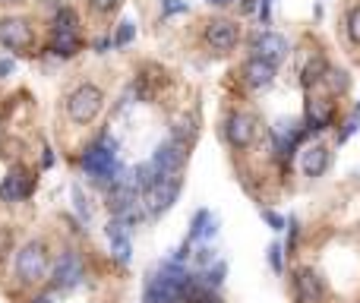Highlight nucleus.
Wrapping results in <instances>:
<instances>
[{
    "instance_id": "cd10ccee",
    "label": "nucleus",
    "mask_w": 360,
    "mask_h": 303,
    "mask_svg": "<svg viewBox=\"0 0 360 303\" xmlns=\"http://www.w3.org/2000/svg\"><path fill=\"white\" fill-rule=\"evenodd\" d=\"M196 262H199V269H209L212 262H218L215 250H212V247H199L196 250Z\"/></svg>"
},
{
    "instance_id": "f257e3e1",
    "label": "nucleus",
    "mask_w": 360,
    "mask_h": 303,
    "mask_svg": "<svg viewBox=\"0 0 360 303\" xmlns=\"http://www.w3.org/2000/svg\"><path fill=\"white\" fill-rule=\"evenodd\" d=\"M82 171L89 174V177L95 180V183L108 186L111 190L114 183H117L120 177H124V171H120V161H117V143H114L111 136H101L98 143H92L86 152H82L79 158Z\"/></svg>"
},
{
    "instance_id": "6ab92c4d",
    "label": "nucleus",
    "mask_w": 360,
    "mask_h": 303,
    "mask_svg": "<svg viewBox=\"0 0 360 303\" xmlns=\"http://www.w3.org/2000/svg\"><path fill=\"white\" fill-rule=\"evenodd\" d=\"M76 25H79V16L70 6H60L54 13V35H76Z\"/></svg>"
},
{
    "instance_id": "1a4fd4ad",
    "label": "nucleus",
    "mask_w": 360,
    "mask_h": 303,
    "mask_svg": "<svg viewBox=\"0 0 360 303\" xmlns=\"http://www.w3.org/2000/svg\"><path fill=\"white\" fill-rule=\"evenodd\" d=\"M86 278V266H82V256L73 253V250H67V253H60V259H57L54 266V288H60V291H70V288H76L79 281Z\"/></svg>"
},
{
    "instance_id": "2f4dec72",
    "label": "nucleus",
    "mask_w": 360,
    "mask_h": 303,
    "mask_svg": "<svg viewBox=\"0 0 360 303\" xmlns=\"http://www.w3.org/2000/svg\"><path fill=\"white\" fill-rule=\"evenodd\" d=\"M92 4V10H98V13H114L120 6V0H89Z\"/></svg>"
},
{
    "instance_id": "f03ea898",
    "label": "nucleus",
    "mask_w": 360,
    "mask_h": 303,
    "mask_svg": "<svg viewBox=\"0 0 360 303\" xmlns=\"http://www.w3.org/2000/svg\"><path fill=\"white\" fill-rule=\"evenodd\" d=\"M16 275L25 285H35V281H41L48 275V247L41 240L25 243L16 253Z\"/></svg>"
},
{
    "instance_id": "4be33fe9",
    "label": "nucleus",
    "mask_w": 360,
    "mask_h": 303,
    "mask_svg": "<svg viewBox=\"0 0 360 303\" xmlns=\"http://www.w3.org/2000/svg\"><path fill=\"white\" fill-rule=\"evenodd\" d=\"M133 35H136V25H133L130 19H124V22L117 25V35H114V44H117V48H124V44H130V41H133Z\"/></svg>"
},
{
    "instance_id": "9b49d317",
    "label": "nucleus",
    "mask_w": 360,
    "mask_h": 303,
    "mask_svg": "<svg viewBox=\"0 0 360 303\" xmlns=\"http://www.w3.org/2000/svg\"><path fill=\"white\" fill-rule=\"evenodd\" d=\"M285 54H288V38L278 35V32H259L253 38V57H262V60L278 67V60Z\"/></svg>"
},
{
    "instance_id": "f704fd0d",
    "label": "nucleus",
    "mask_w": 360,
    "mask_h": 303,
    "mask_svg": "<svg viewBox=\"0 0 360 303\" xmlns=\"http://www.w3.org/2000/svg\"><path fill=\"white\" fill-rule=\"evenodd\" d=\"M209 4H215V6H228V4H234V0H209Z\"/></svg>"
},
{
    "instance_id": "473e14b6",
    "label": "nucleus",
    "mask_w": 360,
    "mask_h": 303,
    "mask_svg": "<svg viewBox=\"0 0 360 303\" xmlns=\"http://www.w3.org/2000/svg\"><path fill=\"white\" fill-rule=\"evenodd\" d=\"M259 19H262V25H269V19H272V0H259Z\"/></svg>"
},
{
    "instance_id": "9d476101",
    "label": "nucleus",
    "mask_w": 360,
    "mask_h": 303,
    "mask_svg": "<svg viewBox=\"0 0 360 303\" xmlns=\"http://www.w3.org/2000/svg\"><path fill=\"white\" fill-rule=\"evenodd\" d=\"M205 41H209L212 51H231L237 41H240V29H237V22H231V19H212L209 25H205Z\"/></svg>"
},
{
    "instance_id": "aec40b11",
    "label": "nucleus",
    "mask_w": 360,
    "mask_h": 303,
    "mask_svg": "<svg viewBox=\"0 0 360 303\" xmlns=\"http://www.w3.org/2000/svg\"><path fill=\"white\" fill-rule=\"evenodd\" d=\"M51 51H54L57 57H73L76 51H79V38H76V35H54Z\"/></svg>"
},
{
    "instance_id": "f3484780",
    "label": "nucleus",
    "mask_w": 360,
    "mask_h": 303,
    "mask_svg": "<svg viewBox=\"0 0 360 303\" xmlns=\"http://www.w3.org/2000/svg\"><path fill=\"white\" fill-rule=\"evenodd\" d=\"M329 124H332V108L326 101H310V108H307V130L323 133Z\"/></svg>"
},
{
    "instance_id": "72a5a7b5",
    "label": "nucleus",
    "mask_w": 360,
    "mask_h": 303,
    "mask_svg": "<svg viewBox=\"0 0 360 303\" xmlns=\"http://www.w3.org/2000/svg\"><path fill=\"white\" fill-rule=\"evenodd\" d=\"M13 67H16V63H13V60H6V57H4V60H0V79H6V76L13 73Z\"/></svg>"
},
{
    "instance_id": "4468645a",
    "label": "nucleus",
    "mask_w": 360,
    "mask_h": 303,
    "mask_svg": "<svg viewBox=\"0 0 360 303\" xmlns=\"http://www.w3.org/2000/svg\"><path fill=\"white\" fill-rule=\"evenodd\" d=\"M275 63L262 60V57H250L247 63H243V82H247L250 89H269L275 82Z\"/></svg>"
},
{
    "instance_id": "6e6552de",
    "label": "nucleus",
    "mask_w": 360,
    "mask_h": 303,
    "mask_svg": "<svg viewBox=\"0 0 360 303\" xmlns=\"http://www.w3.org/2000/svg\"><path fill=\"white\" fill-rule=\"evenodd\" d=\"M35 41V32L22 16H6L0 19V44L10 51H25Z\"/></svg>"
},
{
    "instance_id": "a878e982",
    "label": "nucleus",
    "mask_w": 360,
    "mask_h": 303,
    "mask_svg": "<svg viewBox=\"0 0 360 303\" xmlns=\"http://www.w3.org/2000/svg\"><path fill=\"white\" fill-rule=\"evenodd\" d=\"M348 38L354 44H360V6H351V13H348Z\"/></svg>"
},
{
    "instance_id": "393cba45",
    "label": "nucleus",
    "mask_w": 360,
    "mask_h": 303,
    "mask_svg": "<svg viewBox=\"0 0 360 303\" xmlns=\"http://www.w3.org/2000/svg\"><path fill=\"white\" fill-rule=\"evenodd\" d=\"M259 215H262V221H266L272 231H285V228H288V218H285V215H278V212H272V209H262Z\"/></svg>"
},
{
    "instance_id": "7ed1b4c3",
    "label": "nucleus",
    "mask_w": 360,
    "mask_h": 303,
    "mask_svg": "<svg viewBox=\"0 0 360 303\" xmlns=\"http://www.w3.org/2000/svg\"><path fill=\"white\" fill-rule=\"evenodd\" d=\"M101 105H105V95H101L98 86H79L73 95L67 98V114L73 124H89V120L98 117Z\"/></svg>"
},
{
    "instance_id": "7c9ffc66",
    "label": "nucleus",
    "mask_w": 360,
    "mask_h": 303,
    "mask_svg": "<svg viewBox=\"0 0 360 303\" xmlns=\"http://www.w3.org/2000/svg\"><path fill=\"white\" fill-rule=\"evenodd\" d=\"M177 13H186V4H184V0H165L162 16H177Z\"/></svg>"
},
{
    "instance_id": "c756f323",
    "label": "nucleus",
    "mask_w": 360,
    "mask_h": 303,
    "mask_svg": "<svg viewBox=\"0 0 360 303\" xmlns=\"http://www.w3.org/2000/svg\"><path fill=\"white\" fill-rule=\"evenodd\" d=\"M357 127H360V117H357V114H354V117H351V120H345L342 133H338V143H348V139L357 133Z\"/></svg>"
},
{
    "instance_id": "412c9836",
    "label": "nucleus",
    "mask_w": 360,
    "mask_h": 303,
    "mask_svg": "<svg viewBox=\"0 0 360 303\" xmlns=\"http://www.w3.org/2000/svg\"><path fill=\"white\" fill-rule=\"evenodd\" d=\"M269 269H272L275 275L285 272V243L275 240L272 247H269Z\"/></svg>"
},
{
    "instance_id": "423d86ee",
    "label": "nucleus",
    "mask_w": 360,
    "mask_h": 303,
    "mask_svg": "<svg viewBox=\"0 0 360 303\" xmlns=\"http://www.w3.org/2000/svg\"><path fill=\"white\" fill-rule=\"evenodd\" d=\"M221 133H224V139H228L234 149H250L253 139H256V117L253 114H247V111H234L228 120H224Z\"/></svg>"
},
{
    "instance_id": "20e7f679",
    "label": "nucleus",
    "mask_w": 360,
    "mask_h": 303,
    "mask_svg": "<svg viewBox=\"0 0 360 303\" xmlns=\"http://www.w3.org/2000/svg\"><path fill=\"white\" fill-rule=\"evenodd\" d=\"M180 186H184V180L180 177H168V180H158L152 190L143 193V209L149 218H162L165 212L171 209V205L177 202L180 196Z\"/></svg>"
},
{
    "instance_id": "f8f14e48",
    "label": "nucleus",
    "mask_w": 360,
    "mask_h": 303,
    "mask_svg": "<svg viewBox=\"0 0 360 303\" xmlns=\"http://www.w3.org/2000/svg\"><path fill=\"white\" fill-rule=\"evenodd\" d=\"M32 190H35V177L25 171H13V174H6L4 183H0V199H4V202H22Z\"/></svg>"
},
{
    "instance_id": "b1692460",
    "label": "nucleus",
    "mask_w": 360,
    "mask_h": 303,
    "mask_svg": "<svg viewBox=\"0 0 360 303\" xmlns=\"http://www.w3.org/2000/svg\"><path fill=\"white\" fill-rule=\"evenodd\" d=\"M73 202H76V212H79L82 221H89V218H92V205H89V199H86V196H82L79 186H73Z\"/></svg>"
},
{
    "instance_id": "ddd939ff",
    "label": "nucleus",
    "mask_w": 360,
    "mask_h": 303,
    "mask_svg": "<svg viewBox=\"0 0 360 303\" xmlns=\"http://www.w3.org/2000/svg\"><path fill=\"white\" fill-rule=\"evenodd\" d=\"M329 165H332V152L319 143L307 146V149L300 152V171H304V177H310V180L323 177V174L329 171Z\"/></svg>"
},
{
    "instance_id": "39448f33",
    "label": "nucleus",
    "mask_w": 360,
    "mask_h": 303,
    "mask_svg": "<svg viewBox=\"0 0 360 303\" xmlns=\"http://www.w3.org/2000/svg\"><path fill=\"white\" fill-rule=\"evenodd\" d=\"M291 291L297 303H323L326 300V281L316 269L304 266L291 275Z\"/></svg>"
},
{
    "instance_id": "c85d7f7f",
    "label": "nucleus",
    "mask_w": 360,
    "mask_h": 303,
    "mask_svg": "<svg viewBox=\"0 0 360 303\" xmlns=\"http://www.w3.org/2000/svg\"><path fill=\"white\" fill-rule=\"evenodd\" d=\"M326 76H329V86L335 89V92H345V89H348V73H342V70H338V73L335 70H329Z\"/></svg>"
},
{
    "instance_id": "0eeeda50",
    "label": "nucleus",
    "mask_w": 360,
    "mask_h": 303,
    "mask_svg": "<svg viewBox=\"0 0 360 303\" xmlns=\"http://www.w3.org/2000/svg\"><path fill=\"white\" fill-rule=\"evenodd\" d=\"M186 161V146L174 143V139H168V143H162L152 155V167L158 171V177L168 180V177H180V167H184Z\"/></svg>"
},
{
    "instance_id": "dca6fc26",
    "label": "nucleus",
    "mask_w": 360,
    "mask_h": 303,
    "mask_svg": "<svg viewBox=\"0 0 360 303\" xmlns=\"http://www.w3.org/2000/svg\"><path fill=\"white\" fill-rule=\"evenodd\" d=\"M218 234V215L209 209H199L190 221V231H186V240L190 243H205Z\"/></svg>"
},
{
    "instance_id": "c9c22d12",
    "label": "nucleus",
    "mask_w": 360,
    "mask_h": 303,
    "mask_svg": "<svg viewBox=\"0 0 360 303\" xmlns=\"http://www.w3.org/2000/svg\"><path fill=\"white\" fill-rule=\"evenodd\" d=\"M35 303H51V300H48V297H38V300H35Z\"/></svg>"
},
{
    "instance_id": "a211bd4d",
    "label": "nucleus",
    "mask_w": 360,
    "mask_h": 303,
    "mask_svg": "<svg viewBox=\"0 0 360 303\" xmlns=\"http://www.w3.org/2000/svg\"><path fill=\"white\" fill-rule=\"evenodd\" d=\"M224 275H228V262L218 259V262H212L209 269H202V272H199V285H202V288H212V291H218V288L224 285Z\"/></svg>"
},
{
    "instance_id": "bb28decb",
    "label": "nucleus",
    "mask_w": 360,
    "mask_h": 303,
    "mask_svg": "<svg viewBox=\"0 0 360 303\" xmlns=\"http://www.w3.org/2000/svg\"><path fill=\"white\" fill-rule=\"evenodd\" d=\"M190 303H221V294L212 291V288H202V285H199V291L193 294Z\"/></svg>"
},
{
    "instance_id": "2eb2a0df",
    "label": "nucleus",
    "mask_w": 360,
    "mask_h": 303,
    "mask_svg": "<svg viewBox=\"0 0 360 303\" xmlns=\"http://www.w3.org/2000/svg\"><path fill=\"white\" fill-rule=\"evenodd\" d=\"M105 234H108V240H111L114 259L127 266V262H130V256H133V243H130V234H127V224L120 221V218H114V221H108Z\"/></svg>"
},
{
    "instance_id": "e433bc0d",
    "label": "nucleus",
    "mask_w": 360,
    "mask_h": 303,
    "mask_svg": "<svg viewBox=\"0 0 360 303\" xmlns=\"http://www.w3.org/2000/svg\"><path fill=\"white\" fill-rule=\"evenodd\" d=\"M354 114H357V117H360V101H357V111H354Z\"/></svg>"
},
{
    "instance_id": "5701e85b",
    "label": "nucleus",
    "mask_w": 360,
    "mask_h": 303,
    "mask_svg": "<svg viewBox=\"0 0 360 303\" xmlns=\"http://www.w3.org/2000/svg\"><path fill=\"white\" fill-rule=\"evenodd\" d=\"M297 240H300V221L297 218H288V243H285V253H294L297 250Z\"/></svg>"
}]
</instances>
